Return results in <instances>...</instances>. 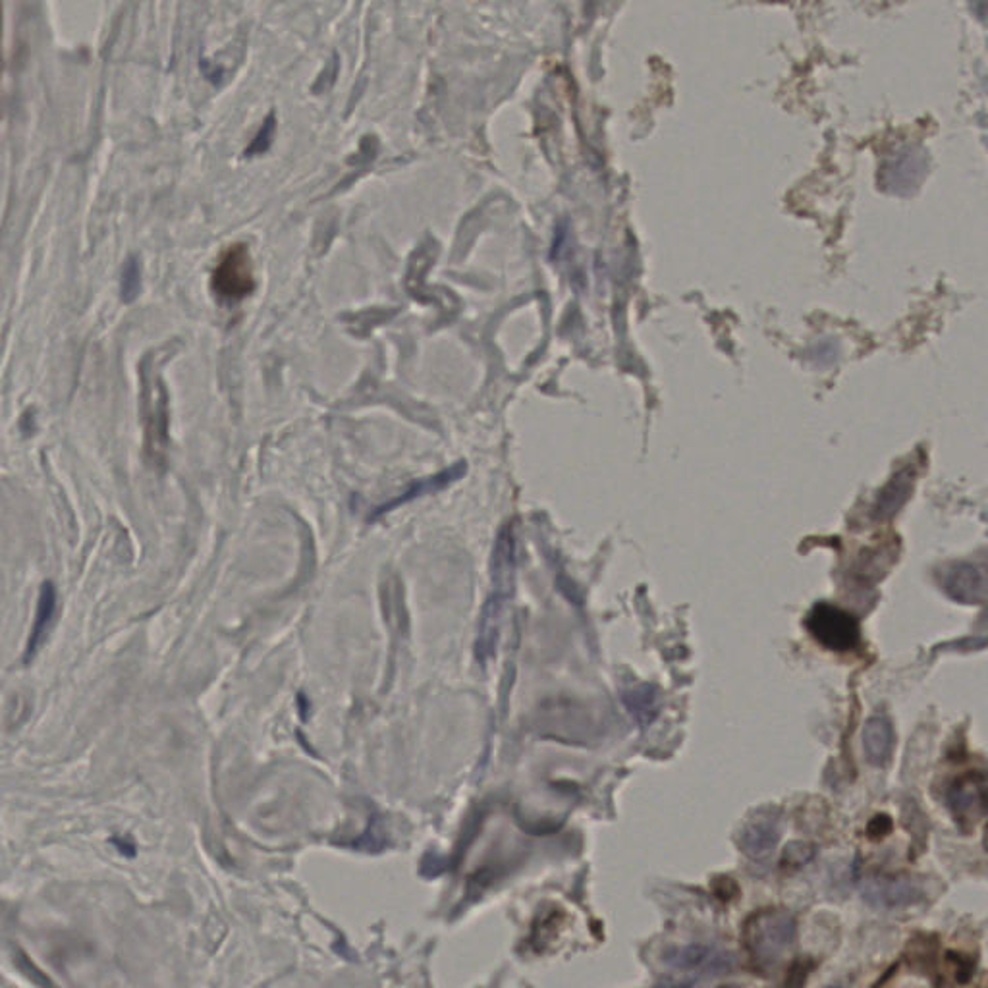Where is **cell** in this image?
I'll use <instances>...</instances> for the list:
<instances>
[{
  "label": "cell",
  "instance_id": "obj_3",
  "mask_svg": "<svg viewBox=\"0 0 988 988\" xmlns=\"http://www.w3.org/2000/svg\"><path fill=\"white\" fill-rule=\"evenodd\" d=\"M211 288L222 302L246 300L255 290V271L246 244H234L220 255L211 276Z\"/></svg>",
  "mask_w": 988,
  "mask_h": 988
},
{
  "label": "cell",
  "instance_id": "obj_14",
  "mask_svg": "<svg viewBox=\"0 0 988 988\" xmlns=\"http://www.w3.org/2000/svg\"><path fill=\"white\" fill-rule=\"evenodd\" d=\"M139 292H141V265L138 257H130L122 267V278H120L122 302H136Z\"/></svg>",
  "mask_w": 988,
  "mask_h": 988
},
{
  "label": "cell",
  "instance_id": "obj_2",
  "mask_svg": "<svg viewBox=\"0 0 988 988\" xmlns=\"http://www.w3.org/2000/svg\"><path fill=\"white\" fill-rule=\"evenodd\" d=\"M155 371L151 357H147L141 365V408L147 456L157 464L165 458L168 444V406L165 386Z\"/></svg>",
  "mask_w": 988,
  "mask_h": 988
},
{
  "label": "cell",
  "instance_id": "obj_16",
  "mask_svg": "<svg viewBox=\"0 0 988 988\" xmlns=\"http://www.w3.org/2000/svg\"><path fill=\"white\" fill-rule=\"evenodd\" d=\"M112 844L116 846V850L120 851L122 855L132 857L136 853V844L132 842L130 836H116V838H112Z\"/></svg>",
  "mask_w": 988,
  "mask_h": 988
},
{
  "label": "cell",
  "instance_id": "obj_6",
  "mask_svg": "<svg viewBox=\"0 0 988 988\" xmlns=\"http://www.w3.org/2000/svg\"><path fill=\"white\" fill-rule=\"evenodd\" d=\"M925 892L919 882L911 879H867L863 882V898L877 907H906L923 900Z\"/></svg>",
  "mask_w": 988,
  "mask_h": 988
},
{
  "label": "cell",
  "instance_id": "obj_15",
  "mask_svg": "<svg viewBox=\"0 0 988 988\" xmlns=\"http://www.w3.org/2000/svg\"><path fill=\"white\" fill-rule=\"evenodd\" d=\"M273 136H275V114L267 116L263 128L259 130V134L249 143V147L246 149L247 157L265 153L271 147V143H273Z\"/></svg>",
  "mask_w": 988,
  "mask_h": 988
},
{
  "label": "cell",
  "instance_id": "obj_7",
  "mask_svg": "<svg viewBox=\"0 0 988 988\" xmlns=\"http://www.w3.org/2000/svg\"><path fill=\"white\" fill-rule=\"evenodd\" d=\"M780 840V819L772 811L757 813L741 828L740 850L751 859H765Z\"/></svg>",
  "mask_w": 988,
  "mask_h": 988
},
{
  "label": "cell",
  "instance_id": "obj_13",
  "mask_svg": "<svg viewBox=\"0 0 988 988\" xmlns=\"http://www.w3.org/2000/svg\"><path fill=\"white\" fill-rule=\"evenodd\" d=\"M624 703L641 726L651 724L659 713V695H657L655 687L643 686L628 691L624 697Z\"/></svg>",
  "mask_w": 988,
  "mask_h": 988
},
{
  "label": "cell",
  "instance_id": "obj_10",
  "mask_svg": "<svg viewBox=\"0 0 988 988\" xmlns=\"http://www.w3.org/2000/svg\"><path fill=\"white\" fill-rule=\"evenodd\" d=\"M894 749V728L886 716H873L863 728V753L873 767L888 763Z\"/></svg>",
  "mask_w": 988,
  "mask_h": 988
},
{
  "label": "cell",
  "instance_id": "obj_12",
  "mask_svg": "<svg viewBox=\"0 0 988 988\" xmlns=\"http://www.w3.org/2000/svg\"><path fill=\"white\" fill-rule=\"evenodd\" d=\"M913 491V479L911 475L904 471L898 477H894L879 494L877 508H875V518L877 520H888L892 518L904 504H906L909 494Z\"/></svg>",
  "mask_w": 988,
  "mask_h": 988
},
{
  "label": "cell",
  "instance_id": "obj_4",
  "mask_svg": "<svg viewBox=\"0 0 988 988\" xmlns=\"http://www.w3.org/2000/svg\"><path fill=\"white\" fill-rule=\"evenodd\" d=\"M809 633L830 651L848 653L859 643V624L850 612L832 606V604H817L807 618Z\"/></svg>",
  "mask_w": 988,
  "mask_h": 988
},
{
  "label": "cell",
  "instance_id": "obj_9",
  "mask_svg": "<svg viewBox=\"0 0 988 988\" xmlns=\"http://www.w3.org/2000/svg\"><path fill=\"white\" fill-rule=\"evenodd\" d=\"M944 587L948 595L960 603L979 604L985 601L987 595V585L985 576L977 566L971 564H960L950 570L946 576Z\"/></svg>",
  "mask_w": 988,
  "mask_h": 988
},
{
  "label": "cell",
  "instance_id": "obj_17",
  "mask_svg": "<svg viewBox=\"0 0 988 988\" xmlns=\"http://www.w3.org/2000/svg\"><path fill=\"white\" fill-rule=\"evenodd\" d=\"M0 82H2V10H0Z\"/></svg>",
  "mask_w": 988,
  "mask_h": 988
},
{
  "label": "cell",
  "instance_id": "obj_5",
  "mask_svg": "<svg viewBox=\"0 0 988 988\" xmlns=\"http://www.w3.org/2000/svg\"><path fill=\"white\" fill-rule=\"evenodd\" d=\"M948 807L961 830H975L987 813L985 776L967 774L960 778L948 792Z\"/></svg>",
  "mask_w": 988,
  "mask_h": 988
},
{
  "label": "cell",
  "instance_id": "obj_18",
  "mask_svg": "<svg viewBox=\"0 0 988 988\" xmlns=\"http://www.w3.org/2000/svg\"><path fill=\"white\" fill-rule=\"evenodd\" d=\"M830 988H838V987H830Z\"/></svg>",
  "mask_w": 988,
  "mask_h": 988
},
{
  "label": "cell",
  "instance_id": "obj_11",
  "mask_svg": "<svg viewBox=\"0 0 988 988\" xmlns=\"http://www.w3.org/2000/svg\"><path fill=\"white\" fill-rule=\"evenodd\" d=\"M672 965L676 969H687V971H699L705 975H720L722 971H728L734 960L730 954H722L711 948H701V946H691L686 950H680L674 958Z\"/></svg>",
  "mask_w": 988,
  "mask_h": 988
},
{
  "label": "cell",
  "instance_id": "obj_8",
  "mask_svg": "<svg viewBox=\"0 0 988 988\" xmlns=\"http://www.w3.org/2000/svg\"><path fill=\"white\" fill-rule=\"evenodd\" d=\"M56 610H58V593H56V587L51 581H45L41 585V591H39V601H37V608H35V620L31 624L28 647H26V655H24L26 662H31V660L35 659V655L45 645V641L49 637V632H51V628L55 624Z\"/></svg>",
  "mask_w": 988,
  "mask_h": 988
},
{
  "label": "cell",
  "instance_id": "obj_1",
  "mask_svg": "<svg viewBox=\"0 0 988 988\" xmlns=\"http://www.w3.org/2000/svg\"><path fill=\"white\" fill-rule=\"evenodd\" d=\"M741 936L751 961L770 971L790 954L796 942V921L786 909H761L745 921Z\"/></svg>",
  "mask_w": 988,
  "mask_h": 988
}]
</instances>
